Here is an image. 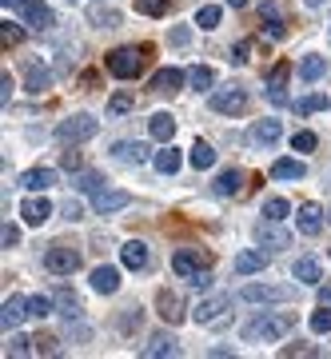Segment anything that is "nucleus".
Masks as SVG:
<instances>
[{"label": "nucleus", "instance_id": "obj_23", "mask_svg": "<svg viewBox=\"0 0 331 359\" xmlns=\"http://www.w3.org/2000/svg\"><path fill=\"white\" fill-rule=\"evenodd\" d=\"M52 184H56V172L52 168H32V172L20 176V188H28V192H48Z\"/></svg>", "mask_w": 331, "mask_h": 359}, {"label": "nucleus", "instance_id": "obj_11", "mask_svg": "<svg viewBox=\"0 0 331 359\" xmlns=\"http://www.w3.org/2000/svg\"><path fill=\"white\" fill-rule=\"evenodd\" d=\"M20 16H25V25L32 28V32H48L52 28V8L40 4V0H28L25 8H20Z\"/></svg>", "mask_w": 331, "mask_h": 359}, {"label": "nucleus", "instance_id": "obj_37", "mask_svg": "<svg viewBox=\"0 0 331 359\" xmlns=\"http://www.w3.org/2000/svg\"><path fill=\"white\" fill-rule=\"evenodd\" d=\"M136 108V92H116L112 100H108V116H124V112H132Z\"/></svg>", "mask_w": 331, "mask_h": 359}, {"label": "nucleus", "instance_id": "obj_5", "mask_svg": "<svg viewBox=\"0 0 331 359\" xmlns=\"http://www.w3.org/2000/svg\"><path fill=\"white\" fill-rule=\"evenodd\" d=\"M212 108H216L219 116H240L243 108H248V92H243L240 84L219 88V92H212Z\"/></svg>", "mask_w": 331, "mask_h": 359}, {"label": "nucleus", "instance_id": "obj_46", "mask_svg": "<svg viewBox=\"0 0 331 359\" xmlns=\"http://www.w3.org/2000/svg\"><path fill=\"white\" fill-rule=\"evenodd\" d=\"M0 40H4V44H20V40H25V28H16V25L4 20V25H0Z\"/></svg>", "mask_w": 331, "mask_h": 359}, {"label": "nucleus", "instance_id": "obj_54", "mask_svg": "<svg viewBox=\"0 0 331 359\" xmlns=\"http://www.w3.org/2000/svg\"><path fill=\"white\" fill-rule=\"evenodd\" d=\"M64 168H72V172H76V168H80V152H64Z\"/></svg>", "mask_w": 331, "mask_h": 359}, {"label": "nucleus", "instance_id": "obj_14", "mask_svg": "<svg viewBox=\"0 0 331 359\" xmlns=\"http://www.w3.org/2000/svg\"><path fill=\"white\" fill-rule=\"evenodd\" d=\"M255 240L264 248H292V236L280 228V219H268V224H259L255 228Z\"/></svg>", "mask_w": 331, "mask_h": 359}, {"label": "nucleus", "instance_id": "obj_35", "mask_svg": "<svg viewBox=\"0 0 331 359\" xmlns=\"http://www.w3.org/2000/svg\"><path fill=\"white\" fill-rule=\"evenodd\" d=\"M76 192H88V196H96V192H104V176L100 172H76Z\"/></svg>", "mask_w": 331, "mask_h": 359}, {"label": "nucleus", "instance_id": "obj_7", "mask_svg": "<svg viewBox=\"0 0 331 359\" xmlns=\"http://www.w3.org/2000/svg\"><path fill=\"white\" fill-rule=\"evenodd\" d=\"M128 204H132V196L120 192V188H104V192L92 196V212H96V216H112V212H120V208H128Z\"/></svg>", "mask_w": 331, "mask_h": 359}, {"label": "nucleus", "instance_id": "obj_10", "mask_svg": "<svg viewBox=\"0 0 331 359\" xmlns=\"http://www.w3.org/2000/svg\"><path fill=\"white\" fill-rule=\"evenodd\" d=\"M323 208L319 204H299V212H295V228L304 231V236H319L323 231Z\"/></svg>", "mask_w": 331, "mask_h": 359}, {"label": "nucleus", "instance_id": "obj_13", "mask_svg": "<svg viewBox=\"0 0 331 359\" xmlns=\"http://www.w3.org/2000/svg\"><path fill=\"white\" fill-rule=\"evenodd\" d=\"M259 25H264V32H268L271 40L288 36V20H283L280 4H264V8H259Z\"/></svg>", "mask_w": 331, "mask_h": 359}, {"label": "nucleus", "instance_id": "obj_28", "mask_svg": "<svg viewBox=\"0 0 331 359\" xmlns=\"http://www.w3.org/2000/svg\"><path fill=\"white\" fill-rule=\"evenodd\" d=\"M280 120H271V116H268V120H259V124H252V144H264V148H268V144H276V140H280Z\"/></svg>", "mask_w": 331, "mask_h": 359}, {"label": "nucleus", "instance_id": "obj_48", "mask_svg": "<svg viewBox=\"0 0 331 359\" xmlns=\"http://www.w3.org/2000/svg\"><path fill=\"white\" fill-rule=\"evenodd\" d=\"M0 244L16 248V244H20V228H16V224H4V228H0Z\"/></svg>", "mask_w": 331, "mask_h": 359}, {"label": "nucleus", "instance_id": "obj_38", "mask_svg": "<svg viewBox=\"0 0 331 359\" xmlns=\"http://www.w3.org/2000/svg\"><path fill=\"white\" fill-rule=\"evenodd\" d=\"M52 304L56 299H48V295H28V316L32 320H44V316H52Z\"/></svg>", "mask_w": 331, "mask_h": 359}, {"label": "nucleus", "instance_id": "obj_3", "mask_svg": "<svg viewBox=\"0 0 331 359\" xmlns=\"http://www.w3.org/2000/svg\"><path fill=\"white\" fill-rule=\"evenodd\" d=\"M96 132H100V120L88 116V112H80V116H68V120L56 124V140L60 144H84V140H92Z\"/></svg>", "mask_w": 331, "mask_h": 359}, {"label": "nucleus", "instance_id": "obj_61", "mask_svg": "<svg viewBox=\"0 0 331 359\" xmlns=\"http://www.w3.org/2000/svg\"><path fill=\"white\" fill-rule=\"evenodd\" d=\"M68 4H80V0H68Z\"/></svg>", "mask_w": 331, "mask_h": 359}, {"label": "nucleus", "instance_id": "obj_60", "mask_svg": "<svg viewBox=\"0 0 331 359\" xmlns=\"http://www.w3.org/2000/svg\"><path fill=\"white\" fill-rule=\"evenodd\" d=\"M307 4H311V8H316V4H323V0H307Z\"/></svg>", "mask_w": 331, "mask_h": 359}, {"label": "nucleus", "instance_id": "obj_55", "mask_svg": "<svg viewBox=\"0 0 331 359\" xmlns=\"http://www.w3.org/2000/svg\"><path fill=\"white\" fill-rule=\"evenodd\" d=\"M188 36H191L188 28H176V32H172V44H188Z\"/></svg>", "mask_w": 331, "mask_h": 359}, {"label": "nucleus", "instance_id": "obj_49", "mask_svg": "<svg viewBox=\"0 0 331 359\" xmlns=\"http://www.w3.org/2000/svg\"><path fill=\"white\" fill-rule=\"evenodd\" d=\"M92 25H100V28H116V25H120V13H92Z\"/></svg>", "mask_w": 331, "mask_h": 359}, {"label": "nucleus", "instance_id": "obj_2", "mask_svg": "<svg viewBox=\"0 0 331 359\" xmlns=\"http://www.w3.org/2000/svg\"><path fill=\"white\" fill-rule=\"evenodd\" d=\"M104 65H108V72L120 80H136L144 72V65H148V48H116L104 56Z\"/></svg>", "mask_w": 331, "mask_h": 359}, {"label": "nucleus", "instance_id": "obj_29", "mask_svg": "<svg viewBox=\"0 0 331 359\" xmlns=\"http://www.w3.org/2000/svg\"><path fill=\"white\" fill-rule=\"evenodd\" d=\"M292 276L299 283H311L316 287L319 280H323V271H319V259H311V256H304V259H295V268H292Z\"/></svg>", "mask_w": 331, "mask_h": 359}, {"label": "nucleus", "instance_id": "obj_39", "mask_svg": "<svg viewBox=\"0 0 331 359\" xmlns=\"http://www.w3.org/2000/svg\"><path fill=\"white\" fill-rule=\"evenodd\" d=\"M264 216H268V219H288V216H292V204L280 200V196H271L268 204H264Z\"/></svg>", "mask_w": 331, "mask_h": 359}, {"label": "nucleus", "instance_id": "obj_20", "mask_svg": "<svg viewBox=\"0 0 331 359\" xmlns=\"http://www.w3.org/2000/svg\"><path fill=\"white\" fill-rule=\"evenodd\" d=\"M112 156L116 160H120V164H144V160H148V144H136V140H120L112 148Z\"/></svg>", "mask_w": 331, "mask_h": 359}, {"label": "nucleus", "instance_id": "obj_47", "mask_svg": "<svg viewBox=\"0 0 331 359\" xmlns=\"http://www.w3.org/2000/svg\"><path fill=\"white\" fill-rule=\"evenodd\" d=\"M248 60H252V40H240L231 48V65H248Z\"/></svg>", "mask_w": 331, "mask_h": 359}, {"label": "nucleus", "instance_id": "obj_16", "mask_svg": "<svg viewBox=\"0 0 331 359\" xmlns=\"http://www.w3.org/2000/svg\"><path fill=\"white\" fill-rule=\"evenodd\" d=\"M156 311H160L164 323H180L184 320V299H180L176 292H160L156 295Z\"/></svg>", "mask_w": 331, "mask_h": 359}, {"label": "nucleus", "instance_id": "obj_36", "mask_svg": "<svg viewBox=\"0 0 331 359\" xmlns=\"http://www.w3.org/2000/svg\"><path fill=\"white\" fill-rule=\"evenodd\" d=\"M188 84H191L196 92H204V88H212V84H216V72H212L208 65H196V68L188 72Z\"/></svg>", "mask_w": 331, "mask_h": 359}, {"label": "nucleus", "instance_id": "obj_59", "mask_svg": "<svg viewBox=\"0 0 331 359\" xmlns=\"http://www.w3.org/2000/svg\"><path fill=\"white\" fill-rule=\"evenodd\" d=\"M228 4H231V8H243V4H248V0H228Z\"/></svg>", "mask_w": 331, "mask_h": 359}, {"label": "nucleus", "instance_id": "obj_34", "mask_svg": "<svg viewBox=\"0 0 331 359\" xmlns=\"http://www.w3.org/2000/svg\"><path fill=\"white\" fill-rule=\"evenodd\" d=\"M271 176L276 180H304L307 168L299 164V160H276V164H271Z\"/></svg>", "mask_w": 331, "mask_h": 359}, {"label": "nucleus", "instance_id": "obj_32", "mask_svg": "<svg viewBox=\"0 0 331 359\" xmlns=\"http://www.w3.org/2000/svg\"><path fill=\"white\" fill-rule=\"evenodd\" d=\"M323 72H327V60H323V56H316V52L299 60V76H304L307 84H316V80H323Z\"/></svg>", "mask_w": 331, "mask_h": 359}, {"label": "nucleus", "instance_id": "obj_17", "mask_svg": "<svg viewBox=\"0 0 331 359\" xmlns=\"http://www.w3.org/2000/svg\"><path fill=\"white\" fill-rule=\"evenodd\" d=\"M120 259H124V268H132V271H144L148 268V244L144 240H128L124 248H120Z\"/></svg>", "mask_w": 331, "mask_h": 359}, {"label": "nucleus", "instance_id": "obj_43", "mask_svg": "<svg viewBox=\"0 0 331 359\" xmlns=\"http://www.w3.org/2000/svg\"><path fill=\"white\" fill-rule=\"evenodd\" d=\"M4 351H8V355H28V351H36V344H32V339H25V335H13Z\"/></svg>", "mask_w": 331, "mask_h": 359}, {"label": "nucleus", "instance_id": "obj_53", "mask_svg": "<svg viewBox=\"0 0 331 359\" xmlns=\"http://www.w3.org/2000/svg\"><path fill=\"white\" fill-rule=\"evenodd\" d=\"M283 355H316V347H304V344H292V347H283Z\"/></svg>", "mask_w": 331, "mask_h": 359}, {"label": "nucleus", "instance_id": "obj_25", "mask_svg": "<svg viewBox=\"0 0 331 359\" xmlns=\"http://www.w3.org/2000/svg\"><path fill=\"white\" fill-rule=\"evenodd\" d=\"M152 164L160 176H176L180 164H184V156H180V148H172V144H164V152H156L152 156Z\"/></svg>", "mask_w": 331, "mask_h": 359}, {"label": "nucleus", "instance_id": "obj_4", "mask_svg": "<svg viewBox=\"0 0 331 359\" xmlns=\"http://www.w3.org/2000/svg\"><path fill=\"white\" fill-rule=\"evenodd\" d=\"M44 268L52 271V276H72V271H80V252L68 244H52L48 252H44Z\"/></svg>", "mask_w": 331, "mask_h": 359}, {"label": "nucleus", "instance_id": "obj_56", "mask_svg": "<svg viewBox=\"0 0 331 359\" xmlns=\"http://www.w3.org/2000/svg\"><path fill=\"white\" fill-rule=\"evenodd\" d=\"M64 216H68V219H80V204H72V200H68V204H64Z\"/></svg>", "mask_w": 331, "mask_h": 359}, {"label": "nucleus", "instance_id": "obj_52", "mask_svg": "<svg viewBox=\"0 0 331 359\" xmlns=\"http://www.w3.org/2000/svg\"><path fill=\"white\" fill-rule=\"evenodd\" d=\"M32 344H36V351H44V355L56 351V339H52V335H40V339H32Z\"/></svg>", "mask_w": 331, "mask_h": 359}, {"label": "nucleus", "instance_id": "obj_27", "mask_svg": "<svg viewBox=\"0 0 331 359\" xmlns=\"http://www.w3.org/2000/svg\"><path fill=\"white\" fill-rule=\"evenodd\" d=\"M160 355H180V344L172 335H152L144 347V359H160Z\"/></svg>", "mask_w": 331, "mask_h": 359}, {"label": "nucleus", "instance_id": "obj_21", "mask_svg": "<svg viewBox=\"0 0 331 359\" xmlns=\"http://www.w3.org/2000/svg\"><path fill=\"white\" fill-rule=\"evenodd\" d=\"M240 188H243V172L240 168H224L216 176V184H212V192L216 196H240Z\"/></svg>", "mask_w": 331, "mask_h": 359}, {"label": "nucleus", "instance_id": "obj_15", "mask_svg": "<svg viewBox=\"0 0 331 359\" xmlns=\"http://www.w3.org/2000/svg\"><path fill=\"white\" fill-rule=\"evenodd\" d=\"M288 72H292V65L288 60H280V65L271 68V76H268V100L271 104H288V92H283V84H288Z\"/></svg>", "mask_w": 331, "mask_h": 359}, {"label": "nucleus", "instance_id": "obj_22", "mask_svg": "<svg viewBox=\"0 0 331 359\" xmlns=\"http://www.w3.org/2000/svg\"><path fill=\"white\" fill-rule=\"evenodd\" d=\"M20 216H25V224H32V228H40V224H44V219L52 216V204L48 200H44V196H32V200H25V204H20Z\"/></svg>", "mask_w": 331, "mask_h": 359}, {"label": "nucleus", "instance_id": "obj_50", "mask_svg": "<svg viewBox=\"0 0 331 359\" xmlns=\"http://www.w3.org/2000/svg\"><path fill=\"white\" fill-rule=\"evenodd\" d=\"M188 283L196 287V292H204V287H212V271H208V268H204V271H196V276H191Z\"/></svg>", "mask_w": 331, "mask_h": 359}, {"label": "nucleus", "instance_id": "obj_6", "mask_svg": "<svg viewBox=\"0 0 331 359\" xmlns=\"http://www.w3.org/2000/svg\"><path fill=\"white\" fill-rule=\"evenodd\" d=\"M292 295V287H276V283H248L240 292V299H248V304H283Z\"/></svg>", "mask_w": 331, "mask_h": 359}, {"label": "nucleus", "instance_id": "obj_62", "mask_svg": "<svg viewBox=\"0 0 331 359\" xmlns=\"http://www.w3.org/2000/svg\"><path fill=\"white\" fill-rule=\"evenodd\" d=\"M327 219H331V212H327Z\"/></svg>", "mask_w": 331, "mask_h": 359}, {"label": "nucleus", "instance_id": "obj_24", "mask_svg": "<svg viewBox=\"0 0 331 359\" xmlns=\"http://www.w3.org/2000/svg\"><path fill=\"white\" fill-rule=\"evenodd\" d=\"M148 132H152L160 144H172V136H176V116L172 112H156L152 120H148Z\"/></svg>", "mask_w": 331, "mask_h": 359}, {"label": "nucleus", "instance_id": "obj_1", "mask_svg": "<svg viewBox=\"0 0 331 359\" xmlns=\"http://www.w3.org/2000/svg\"><path fill=\"white\" fill-rule=\"evenodd\" d=\"M292 327H295L292 311H268V316H259V320H252L243 327V339H248V344H276V339H283Z\"/></svg>", "mask_w": 331, "mask_h": 359}, {"label": "nucleus", "instance_id": "obj_41", "mask_svg": "<svg viewBox=\"0 0 331 359\" xmlns=\"http://www.w3.org/2000/svg\"><path fill=\"white\" fill-rule=\"evenodd\" d=\"M311 332H331V308H323V304H319V311H311Z\"/></svg>", "mask_w": 331, "mask_h": 359}, {"label": "nucleus", "instance_id": "obj_42", "mask_svg": "<svg viewBox=\"0 0 331 359\" xmlns=\"http://www.w3.org/2000/svg\"><path fill=\"white\" fill-rule=\"evenodd\" d=\"M136 13H144V16H164V13H168V0H136Z\"/></svg>", "mask_w": 331, "mask_h": 359}, {"label": "nucleus", "instance_id": "obj_58", "mask_svg": "<svg viewBox=\"0 0 331 359\" xmlns=\"http://www.w3.org/2000/svg\"><path fill=\"white\" fill-rule=\"evenodd\" d=\"M0 4H4V8H13V13H20V8H25L28 0H0Z\"/></svg>", "mask_w": 331, "mask_h": 359}, {"label": "nucleus", "instance_id": "obj_45", "mask_svg": "<svg viewBox=\"0 0 331 359\" xmlns=\"http://www.w3.org/2000/svg\"><path fill=\"white\" fill-rule=\"evenodd\" d=\"M292 148H295V152H311V148H316V132H295Z\"/></svg>", "mask_w": 331, "mask_h": 359}, {"label": "nucleus", "instance_id": "obj_9", "mask_svg": "<svg viewBox=\"0 0 331 359\" xmlns=\"http://www.w3.org/2000/svg\"><path fill=\"white\" fill-rule=\"evenodd\" d=\"M228 308H231V295L228 292H216L212 299H204L200 308L191 311V320H196V323H216L219 311H228Z\"/></svg>", "mask_w": 331, "mask_h": 359}, {"label": "nucleus", "instance_id": "obj_18", "mask_svg": "<svg viewBox=\"0 0 331 359\" xmlns=\"http://www.w3.org/2000/svg\"><path fill=\"white\" fill-rule=\"evenodd\" d=\"M25 316H28V299H25V295H8V299H4V308H0V323H4V332L16 327Z\"/></svg>", "mask_w": 331, "mask_h": 359}, {"label": "nucleus", "instance_id": "obj_33", "mask_svg": "<svg viewBox=\"0 0 331 359\" xmlns=\"http://www.w3.org/2000/svg\"><path fill=\"white\" fill-rule=\"evenodd\" d=\"M25 88L32 92V96H40V92H48V88H52V76H48V68H40V65H28V80H25Z\"/></svg>", "mask_w": 331, "mask_h": 359}, {"label": "nucleus", "instance_id": "obj_19", "mask_svg": "<svg viewBox=\"0 0 331 359\" xmlns=\"http://www.w3.org/2000/svg\"><path fill=\"white\" fill-rule=\"evenodd\" d=\"M180 88H184V72L180 68H160L152 76V92H160V96H172Z\"/></svg>", "mask_w": 331, "mask_h": 359}, {"label": "nucleus", "instance_id": "obj_44", "mask_svg": "<svg viewBox=\"0 0 331 359\" xmlns=\"http://www.w3.org/2000/svg\"><path fill=\"white\" fill-rule=\"evenodd\" d=\"M319 108H327V96H307V100L295 104V112L307 116V112H319Z\"/></svg>", "mask_w": 331, "mask_h": 359}, {"label": "nucleus", "instance_id": "obj_31", "mask_svg": "<svg viewBox=\"0 0 331 359\" xmlns=\"http://www.w3.org/2000/svg\"><path fill=\"white\" fill-rule=\"evenodd\" d=\"M52 299H56V308H60V316L64 320H80V299L72 292H68V287H56V295H52Z\"/></svg>", "mask_w": 331, "mask_h": 359}, {"label": "nucleus", "instance_id": "obj_26", "mask_svg": "<svg viewBox=\"0 0 331 359\" xmlns=\"http://www.w3.org/2000/svg\"><path fill=\"white\" fill-rule=\"evenodd\" d=\"M92 287H96L100 295L120 292V271H116V268H108V264H100V268L92 271Z\"/></svg>", "mask_w": 331, "mask_h": 359}, {"label": "nucleus", "instance_id": "obj_51", "mask_svg": "<svg viewBox=\"0 0 331 359\" xmlns=\"http://www.w3.org/2000/svg\"><path fill=\"white\" fill-rule=\"evenodd\" d=\"M13 76H8V72H0V104H8V96H13Z\"/></svg>", "mask_w": 331, "mask_h": 359}, {"label": "nucleus", "instance_id": "obj_57", "mask_svg": "<svg viewBox=\"0 0 331 359\" xmlns=\"http://www.w3.org/2000/svg\"><path fill=\"white\" fill-rule=\"evenodd\" d=\"M319 304H323V308H331V283H327V287H319Z\"/></svg>", "mask_w": 331, "mask_h": 359}, {"label": "nucleus", "instance_id": "obj_12", "mask_svg": "<svg viewBox=\"0 0 331 359\" xmlns=\"http://www.w3.org/2000/svg\"><path fill=\"white\" fill-rule=\"evenodd\" d=\"M231 268H236V276H252V271H264V268H268V252H264V244H259V248H248V252H240Z\"/></svg>", "mask_w": 331, "mask_h": 359}, {"label": "nucleus", "instance_id": "obj_30", "mask_svg": "<svg viewBox=\"0 0 331 359\" xmlns=\"http://www.w3.org/2000/svg\"><path fill=\"white\" fill-rule=\"evenodd\" d=\"M188 160H191V168H196V172H208V168L216 164V148H212V144H204V140H196V144H191V152H188Z\"/></svg>", "mask_w": 331, "mask_h": 359}, {"label": "nucleus", "instance_id": "obj_40", "mask_svg": "<svg viewBox=\"0 0 331 359\" xmlns=\"http://www.w3.org/2000/svg\"><path fill=\"white\" fill-rule=\"evenodd\" d=\"M196 25H200V28H216L219 25V8H216V4H204V8L196 13Z\"/></svg>", "mask_w": 331, "mask_h": 359}, {"label": "nucleus", "instance_id": "obj_8", "mask_svg": "<svg viewBox=\"0 0 331 359\" xmlns=\"http://www.w3.org/2000/svg\"><path fill=\"white\" fill-rule=\"evenodd\" d=\"M204 268H208V259L200 252H191V248H180L176 256H172V271H176L180 280H191L196 271H204Z\"/></svg>", "mask_w": 331, "mask_h": 359}]
</instances>
